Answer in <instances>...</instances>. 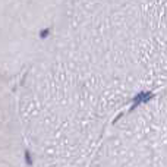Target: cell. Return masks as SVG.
I'll return each instance as SVG.
<instances>
[{
	"instance_id": "1",
	"label": "cell",
	"mask_w": 167,
	"mask_h": 167,
	"mask_svg": "<svg viewBox=\"0 0 167 167\" xmlns=\"http://www.w3.org/2000/svg\"><path fill=\"white\" fill-rule=\"evenodd\" d=\"M167 88V0H65L27 66L21 115L37 167H88L132 103Z\"/></svg>"
},
{
	"instance_id": "2",
	"label": "cell",
	"mask_w": 167,
	"mask_h": 167,
	"mask_svg": "<svg viewBox=\"0 0 167 167\" xmlns=\"http://www.w3.org/2000/svg\"><path fill=\"white\" fill-rule=\"evenodd\" d=\"M88 167H167V88L120 116Z\"/></svg>"
}]
</instances>
